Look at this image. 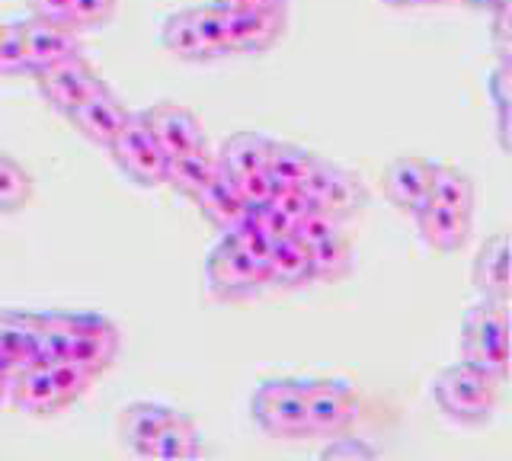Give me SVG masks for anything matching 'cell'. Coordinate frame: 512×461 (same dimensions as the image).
<instances>
[{
	"mask_svg": "<svg viewBox=\"0 0 512 461\" xmlns=\"http://www.w3.org/2000/svg\"><path fill=\"white\" fill-rule=\"evenodd\" d=\"M26 7H29V17L71 26V0H26Z\"/></svg>",
	"mask_w": 512,
	"mask_h": 461,
	"instance_id": "f35d334b",
	"label": "cell"
},
{
	"mask_svg": "<svg viewBox=\"0 0 512 461\" xmlns=\"http://www.w3.org/2000/svg\"><path fill=\"white\" fill-rule=\"evenodd\" d=\"M250 413L256 426L272 439H304V394L301 378H266L250 397Z\"/></svg>",
	"mask_w": 512,
	"mask_h": 461,
	"instance_id": "3957f363",
	"label": "cell"
},
{
	"mask_svg": "<svg viewBox=\"0 0 512 461\" xmlns=\"http://www.w3.org/2000/svg\"><path fill=\"white\" fill-rule=\"evenodd\" d=\"M215 177H218V161L208 151H199V154L170 157V161H167V173H164V183L173 189V193L196 199Z\"/></svg>",
	"mask_w": 512,
	"mask_h": 461,
	"instance_id": "cb8c5ba5",
	"label": "cell"
},
{
	"mask_svg": "<svg viewBox=\"0 0 512 461\" xmlns=\"http://www.w3.org/2000/svg\"><path fill=\"white\" fill-rule=\"evenodd\" d=\"M202 455V436L196 423H192L186 413H176L164 423V429L157 433L151 442V449L144 458H160V461H192Z\"/></svg>",
	"mask_w": 512,
	"mask_h": 461,
	"instance_id": "603a6c76",
	"label": "cell"
},
{
	"mask_svg": "<svg viewBox=\"0 0 512 461\" xmlns=\"http://www.w3.org/2000/svg\"><path fill=\"white\" fill-rule=\"evenodd\" d=\"M340 231V221H336L330 212H324V209H311L308 215H301L298 221H295V241H301L304 247H314V244H320L324 237H330V234H336Z\"/></svg>",
	"mask_w": 512,
	"mask_h": 461,
	"instance_id": "836d02e7",
	"label": "cell"
},
{
	"mask_svg": "<svg viewBox=\"0 0 512 461\" xmlns=\"http://www.w3.org/2000/svg\"><path fill=\"white\" fill-rule=\"evenodd\" d=\"M7 385H10V378L0 375V401H4V394H7Z\"/></svg>",
	"mask_w": 512,
	"mask_h": 461,
	"instance_id": "bcb514c9",
	"label": "cell"
},
{
	"mask_svg": "<svg viewBox=\"0 0 512 461\" xmlns=\"http://www.w3.org/2000/svg\"><path fill=\"white\" fill-rule=\"evenodd\" d=\"M32 81H36L39 97L45 100V106H52L61 116H68L77 103H84L90 93H96L106 84L100 77V71H96L84 55L68 58V61H61V65H52V68H42V71L32 74Z\"/></svg>",
	"mask_w": 512,
	"mask_h": 461,
	"instance_id": "9c48e42d",
	"label": "cell"
},
{
	"mask_svg": "<svg viewBox=\"0 0 512 461\" xmlns=\"http://www.w3.org/2000/svg\"><path fill=\"white\" fill-rule=\"evenodd\" d=\"M0 375H4V378H10V375H13V369H10V362H7L4 356H0Z\"/></svg>",
	"mask_w": 512,
	"mask_h": 461,
	"instance_id": "f6af8a7d",
	"label": "cell"
},
{
	"mask_svg": "<svg viewBox=\"0 0 512 461\" xmlns=\"http://www.w3.org/2000/svg\"><path fill=\"white\" fill-rule=\"evenodd\" d=\"M112 154L116 167L125 173L128 180L141 189H151L164 183V173H167V151L160 148V141L154 138V132L148 129L141 113H132L128 122L122 125V132L116 135V141L106 148Z\"/></svg>",
	"mask_w": 512,
	"mask_h": 461,
	"instance_id": "5b68a950",
	"label": "cell"
},
{
	"mask_svg": "<svg viewBox=\"0 0 512 461\" xmlns=\"http://www.w3.org/2000/svg\"><path fill=\"white\" fill-rule=\"evenodd\" d=\"M490 23H493V45H496V55L500 61H509V45H512V33H509V23H512V7L509 0L500 4L496 10H490Z\"/></svg>",
	"mask_w": 512,
	"mask_h": 461,
	"instance_id": "74e56055",
	"label": "cell"
},
{
	"mask_svg": "<svg viewBox=\"0 0 512 461\" xmlns=\"http://www.w3.org/2000/svg\"><path fill=\"white\" fill-rule=\"evenodd\" d=\"M314 282L311 279V253L295 237H282L276 241L266 263V285L276 289H301V285Z\"/></svg>",
	"mask_w": 512,
	"mask_h": 461,
	"instance_id": "7402d4cb",
	"label": "cell"
},
{
	"mask_svg": "<svg viewBox=\"0 0 512 461\" xmlns=\"http://www.w3.org/2000/svg\"><path fill=\"white\" fill-rule=\"evenodd\" d=\"M48 372H52V381H55L58 397H61V404H64V407L74 404L77 397H84L87 388L93 385V375L84 372V369H80V365L71 362V359L52 362V365H48Z\"/></svg>",
	"mask_w": 512,
	"mask_h": 461,
	"instance_id": "1f68e13d",
	"label": "cell"
},
{
	"mask_svg": "<svg viewBox=\"0 0 512 461\" xmlns=\"http://www.w3.org/2000/svg\"><path fill=\"white\" fill-rule=\"evenodd\" d=\"M320 161H324L320 154L301 148V145H292V141H272L269 157H266V170L279 186H301Z\"/></svg>",
	"mask_w": 512,
	"mask_h": 461,
	"instance_id": "d4e9b609",
	"label": "cell"
},
{
	"mask_svg": "<svg viewBox=\"0 0 512 461\" xmlns=\"http://www.w3.org/2000/svg\"><path fill=\"white\" fill-rule=\"evenodd\" d=\"M132 116V109H128L116 93H112L106 84L90 93L84 103H77L71 113H68V122L77 129V135H84L87 141L100 148H109L116 135L122 132V125Z\"/></svg>",
	"mask_w": 512,
	"mask_h": 461,
	"instance_id": "4fadbf2b",
	"label": "cell"
},
{
	"mask_svg": "<svg viewBox=\"0 0 512 461\" xmlns=\"http://www.w3.org/2000/svg\"><path fill=\"white\" fill-rule=\"evenodd\" d=\"M29 199H32V177L13 157L0 154V215H13L26 209Z\"/></svg>",
	"mask_w": 512,
	"mask_h": 461,
	"instance_id": "f546056e",
	"label": "cell"
},
{
	"mask_svg": "<svg viewBox=\"0 0 512 461\" xmlns=\"http://www.w3.org/2000/svg\"><path fill=\"white\" fill-rule=\"evenodd\" d=\"M429 180H432V164L423 161V157H416V154L394 157V161L381 173L384 196H388V202L404 215H416L426 205Z\"/></svg>",
	"mask_w": 512,
	"mask_h": 461,
	"instance_id": "5bb4252c",
	"label": "cell"
},
{
	"mask_svg": "<svg viewBox=\"0 0 512 461\" xmlns=\"http://www.w3.org/2000/svg\"><path fill=\"white\" fill-rule=\"evenodd\" d=\"M509 129H512V106L496 109V138H500L503 151H509Z\"/></svg>",
	"mask_w": 512,
	"mask_h": 461,
	"instance_id": "b9f144b4",
	"label": "cell"
},
{
	"mask_svg": "<svg viewBox=\"0 0 512 461\" xmlns=\"http://www.w3.org/2000/svg\"><path fill=\"white\" fill-rule=\"evenodd\" d=\"M0 356L10 362V369L39 362V314L32 311H0Z\"/></svg>",
	"mask_w": 512,
	"mask_h": 461,
	"instance_id": "e0dca14e",
	"label": "cell"
},
{
	"mask_svg": "<svg viewBox=\"0 0 512 461\" xmlns=\"http://www.w3.org/2000/svg\"><path fill=\"white\" fill-rule=\"evenodd\" d=\"M474 180L461 167L452 164H432V180H429V199L439 202L445 209H455L464 215H474Z\"/></svg>",
	"mask_w": 512,
	"mask_h": 461,
	"instance_id": "484cf974",
	"label": "cell"
},
{
	"mask_svg": "<svg viewBox=\"0 0 512 461\" xmlns=\"http://www.w3.org/2000/svg\"><path fill=\"white\" fill-rule=\"evenodd\" d=\"M74 311H45L39 314V362L52 365L68 359Z\"/></svg>",
	"mask_w": 512,
	"mask_h": 461,
	"instance_id": "f1b7e54d",
	"label": "cell"
},
{
	"mask_svg": "<svg viewBox=\"0 0 512 461\" xmlns=\"http://www.w3.org/2000/svg\"><path fill=\"white\" fill-rule=\"evenodd\" d=\"M192 202L199 205V212L205 215L208 225L218 228L221 234H228V231L237 225V221L247 215V202L240 199L234 180L224 177L221 170H218V177H215L212 183H208Z\"/></svg>",
	"mask_w": 512,
	"mask_h": 461,
	"instance_id": "44dd1931",
	"label": "cell"
},
{
	"mask_svg": "<svg viewBox=\"0 0 512 461\" xmlns=\"http://www.w3.org/2000/svg\"><path fill=\"white\" fill-rule=\"evenodd\" d=\"M308 253H311V279L317 282H340L352 273V266H356L349 237H343L340 231L308 247Z\"/></svg>",
	"mask_w": 512,
	"mask_h": 461,
	"instance_id": "83f0119b",
	"label": "cell"
},
{
	"mask_svg": "<svg viewBox=\"0 0 512 461\" xmlns=\"http://www.w3.org/2000/svg\"><path fill=\"white\" fill-rule=\"evenodd\" d=\"M173 417V407L154 404V401H135L119 413V436L135 455H148L151 442Z\"/></svg>",
	"mask_w": 512,
	"mask_h": 461,
	"instance_id": "d6986e66",
	"label": "cell"
},
{
	"mask_svg": "<svg viewBox=\"0 0 512 461\" xmlns=\"http://www.w3.org/2000/svg\"><path fill=\"white\" fill-rule=\"evenodd\" d=\"M160 42L170 55H176L180 61H192V65H202V61H212L208 58V49L202 45V36L196 29V17H192V7L186 10H176L164 20L160 26Z\"/></svg>",
	"mask_w": 512,
	"mask_h": 461,
	"instance_id": "4316f807",
	"label": "cell"
},
{
	"mask_svg": "<svg viewBox=\"0 0 512 461\" xmlns=\"http://www.w3.org/2000/svg\"><path fill=\"white\" fill-rule=\"evenodd\" d=\"M119 0H71V26L77 29H100L116 20Z\"/></svg>",
	"mask_w": 512,
	"mask_h": 461,
	"instance_id": "d6a6232c",
	"label": "cell"
},
{
	"mask_svg": "<svg viewBox=\"0 0 512 461\" xmlns=\"http://www.w3.org/2000/svg\"><path fill=\"white\" fill-rule=\"evenodd\" d=\"M439 410L461 426H484L496 407V381L480 375L471 365H448L432 385Z\"/></svg>",
	"mask_w": 512,
	"mask_h": 461,
	"instance_id": "7a4b0ae2",
	"label": "cell"
},
{
	"mask_svg": "<svg viewBox=\"0 0 512 461\" xmlns=\"http://www.w3.org/2000/svg\"><path fill=\"white\" fill-rule=\"evenodd\" d=\"M471 218L455 209H445L439 202H426L420 212L413 215L416 231H420L423 244L436 253H458L471 237Z\"/></svg>",
	"mask_w": 512,
	"mask_h": 461,
	"instance_id": "2e32d148",
	"label": "cell"
},
{
	"mask_svg": "<svg viewBox=\"0 0 512 461\" xmlns=\"http://www.w3.org/2000/svg\"><path fill=\"white\" fill-rule=\"evenodd\" d=\"M487 97L493 109L512 106V65L509 61H496V68L487 77Z\"/></svg>",
	"mask_w": 512,
	"mask_h": 461,
	"instance_id": "8d00e7d4",
	"label": "cell"
},
{
	"mask_svg": "<svg viewBox=\"0 0 512 461\" xmlns=\"http://www.w3.org/2000/svg\"><path fill=\"white\" fill-rule=\"evenodd\" d=\"M144 122L160 141V148L167 151V157H180V154H199L208 151V141L202 132V122L189 113L180 103H154L148 109H141Z\"/></svg>",
	"mask_w": 512,
	"mask_h": 461,
	"instance_id": "7c38bea8",
	"label": "cell"
},
{
	"mask_svg": "<svg viewBox=\"0 0 512 461\" xmlns=\"http://www.w3.org/2000/svg\"><path fill=\"white\" fill-rule=\"evenodd\" d=\"M423 4H455V0H423Z\"/></svg>",
	"mask_w": 512,
	"mask_h": 461,
	"instance_id": "7dc6e473",
	"label": "cell"
},
{
	"mask_svg": "<svg viewBox=\"0 0 512 461\" xmlns=\"http://www.w3.org/2000/svg\"><path fill=\"white\" fill-rule=\"evenodd\" d=\"M205 276H208V289H212L218 301H244V298H253L260 289H266L263 266L253 257H247L231 237H224V241L208 253Z\"/></svg>",
	"mask_w": 512,
	"mask_h": 461,
	"instance_id": "8992f818",
	"label": "cell"
},
{
	"mask_svg": "<svg viewBox=\"0 0 512 461\" xmlns=\"http://www.w3.org/2000/svg\"><path fill=\"white\" fill-rule=\"evenodd\" d=\"M221 7H253V10H288V0H218Z\"/></svg>",
	"mask_w": 512,
	"mask_h": 461,
	"instance_id": "60d3db41",
	"label": "cell"
},
{
	"mask_svg": "<svg viewBox=\"0 0 512 461\" xmlns=\"http://www.w3.org/2000/svg\"><path fill=\"white\" fill-rule=\"evenodd\" d=\"M13 33H16V42H20L29 77L42 68H52V65H61V61H68V58L84 55V45H80L77 29H71V26L48 23L39 17H26L20 23H13Z\"/></svg>",
	"mask_w": 512,
	"mask_h": 461,
	"instance_id": "52a82bcc",
	"label": "cell"
},
{
	"mask_svg": "<svg viewBox=\"0 0 512 461\" xmlns=\"http://www.w3.org/2000/svg\"><path fill=\"white\" fill-rule=\"evenodd\" d=\"M119 327L103 314L74 311V327H71V346H68V359L77 362L80 369L90 372L93 378L112 369V362L119 356Z\"/></svg>",
	"mask_w": 512,
	"mask_h": 461,
	"instance_id": "30bf717a",
	"label": "cell"
},
{
	"mask_svg": "<svg viewBox=\"0 0 512 461\" xmlns=\"http://www.w3.org/2000/svg\"><path fill=\"white\" fill-rule=\"evenodd\" d=\"M324 458H378V452L372 445H365L362 439L340 433V436H333V442L324 449Z\"/></svg>",
	"mask_w": 512,
	"mask_h": 461,
	"instance_id": "ab89813d",
	"label": "cell"
},
{
	"mask_svg": "<svg viewBox=\"0 0 512 461\" xmlns=\"http://www.w3.org/2000/svg\"><path fill=\"white\" fill-rule=\"evenodd\" d=\"M471 279H474V289L480 298L509 301L512 285H509V241H506V234H493L480 244Z\"/></svg>",
	"mask_w": 512,
	"mask_h": 461,
	"instance_id": "ac0fdd59",
	"label": "cell"
},
{
	"mask_svg": "<svg viewBox=\"0 0 512 461\" xmlns=\"http://www.w3.org/2000/svg\"><path fill=\"white\" fill-rule=\"evenodd\" d=\"M461 362L493 378L496 385L509 375V301L480 298L461 324Z\"/></svg>",
	"mask_w": 512,
	"mask_h": 461,
	"instance_id": "6da1fadb",
	"label": "cell"
},
{
	"mask_svg": "<svg viewBox=\"0 0 512 461\" xmlns=\"http://www.w3.org/2000/svg\"><path fill=\"white\" fill-rule=\"evenodd\" d=\"M461 4H468V7H477V10H496L500 4H506V0H461Z\"/></svg>",
	"mask_w": 512,
	"mask_h": 461,
	"instance_id": "7bdbcfd3",
	"label": "cell"
},
{
	"mask_svg": "<svg viewBox=\"0 0 512 461\" xmlns=\"http://www.w3.org/2000/svg\"><path fill=\"white\" fill-rule=\"evenodd\" d=\"M269 145H272V138L256 135V132H237L231 138H224V145L215 157L218 170L228 180H240V177H247V173L266 170Z\"/></svg>",
	"mask_w": 512,
	"mask_h": 461,
	"instance_id": "ffe728a7",
	"label": "cell"
},
{
	"mask_svg": "<svg viewBox=\"0 0 512 461\" xmlns=\"http://www.w3.org/2000/svg\"><path fill=\"white\" fill-rule=\"evenodd\" d=\"M192 17H196V29L202 36V45L208 49V58H224V55H234L231 52V42H228V26H224V7L218 0L212 4H202V7H192Z\"/></svg>",
	"mask_w": 512,
	"mask_h": 461,
	"instance_id": "4dcf8cb0",
	"label": "cell"
},
{
	"mask_svg": "<svg viewBox=\"0 0 512 461\" xmlns=\"http://www.w3.org/2000/svg\"><path fill=\"white\" fill-rule=\"evenodd\" d=\"M7 391H10L13 407L29 413V417H52V413H58L64 407L55 381H52V372H48V365H42V362L16 369L10 375Z\"/></svg>",
	"mask_w": 512,
	"mask_h": 461,
	"instance_id": "9a60e30c",
	"label": "cell"
},
{
	"mask_svg": "<svg viewBox=\"0 0 512 461\" xmlns=\"http://www.w3.org/2000/svg\"><path fill=\"white\" fill-rule=\"evenodd\" d=\"M304 394V423H308V436L333 439L340 433H349L356 423L359 401L349 381L340 378H301Z\"/></svg>",
	"mask_w": 512,
	"mask_h": 461,
	"instance_id": "277c9868",
	"label": "cell"
},
{
	"mask_svg": "<svg viewBox=\"0 0 512 461\" xmlns=\"http://www.w3.org/2000/svg\"><path fill=\"white\" fill-rule=\"evenodd\" d=\"M381 4H388V7H420L423 0H381Z\"/></svg>",
	"mask_w": 512,
	"mask_h": 461,
	"instance_id": "ee69618b",
	"label": "cell"
},
{
	"mask_svg": "<svg viewBox=\"0 0 512 461\" xmlns=\"http://www.w3.org/2000/svg\"><path fill=\"white\" fill-rule=\"evenodd\" d=\"M224 26L234 55H263L276 45L288 29L285 10H253V7H224Z\"/></svg>",
	"mask_w": 512,
	"mask_h": 461,
	"instance_id": "8fae6325",
	"label": "cell"
},
{
	"mask_svg": "<svg viewBox=\"0 0 512 461\" xmlns=\"http://www.w3.org/2000/svg\"><path fill=\"white\" fill-rule=\"evenodd\" d=\"M0 77H29L20 42H16V33H13V23L0 26Z\"/></svg>",
	"mask_w": 512,
	"mask_h": 461,
	"instance_id": "d590c367",
	"label": "cell"
},
{
	"mask_svg": "<svg viewBox=\"0 0 512 461\" xmlns=\"http://www.w3.org/2000/svg\"><path fill=\"white\" fill-rule=\"evenodd\" d=\"M301 189L308 193V199L317 209L330 212L336 221H346L352 215H359L368 202V189L356 170L336 167L330 161H320L314 173L301 183Z\"/></svg>",
	"mask_w": 512,
	"mask_h": 461,
	"instance_id": "ba28073f",
	"label": "cell"
},
{
	"mask_svg": "<svg viewBox=\"0 0 512 461\" xmlns=\"http://www.w3.org/2000/svg\"><path fill=\"white\" fill-rule=\"evenodd\" d=\"M240 199L247 202V209H256V205H269L272 196H276L279 183L269 177V170H256V173H247V177L234 180Z\"/></svg>",
	"mask_w": 512,
	"mask_h": 461,
	"instance_id": "e575fe53",
	"label": "cell"
}]
</instances>
